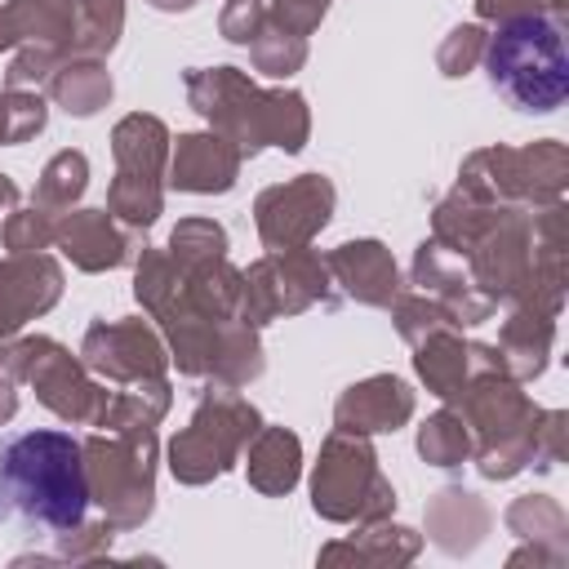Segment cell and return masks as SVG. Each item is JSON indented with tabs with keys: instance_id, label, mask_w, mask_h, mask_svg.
Listing matches in <instances>:
<instances>
[{
	"instance_id": "20",
	"label": "cell",
	"mask_w": 569,
	"mask_h": 569,
	"mask_svg": "<svg viewBox=\"0 0 569 569\" xmlns=\"http://www.w3.org/2000/svg\"><path fill=\"white\" fill-rule=\"evenodd\" d=\"M325 267H329L333 284H342V293L365 307H387L405 289L396 258L382 240H347L325 253Z\"/></svg>"
},
{
	"instance_id": "42",
	"label": "cell",
	"mask_w": 569,
	"mask_h": 569,
	"mask_svg": "<svg viewBox=\"0 0 569 569\" xmlns=\"http://www.w3.org/2000/svg\"><path fill=\"white\" fill-rule=\"evenodd\" d=\"M565 458V413L560 409H538L533 418V467L547 471Z\"/></svg>"
},
{
	"instance_id": "12",
	"label": "cell",
	"mask_w": 569,
	"mask_h": 569,
	"mask_svg": "<svg viewBox=\"0 0 569 569\" xmlns=\"http://www.w3.org/2000/svg\"><path fill=\"white\" fill-rule=\"evenodd\" d=\"M333 307V276L316 249H267L244 271L240 320L262 329L280 316H298L307 307Z\"/></svg>"
},
{
	"instance_id": "1",
	"label": "cell",
	"mask_w": 569,
	"mask_h": 569,
	"mask_svg": "<svg viewBox=\"0 0 569 569\" xmlns=\"http://www.w3.org/2000/svg\"><path fill=\"white\" fill-rule=\"evenodd\" d=\"M133 293L151 320H160L169 338V360L187 378H213L227 387H249L267 360L258 329L244 320H209L182 298V267L169 258V249H138Z\"/></svg>"
},
{
	"instance_id": "10",
	"label": "cell",
	"mask_w": 569,
	"mask_h": 569,
	"mask_svg": "<svg viewBox=\"0 0 569 569\" xmlns=\"http://www.w3.org/2000/svg\"><path fill=\"white\" fill-rule=\"evenodd\" d=\"M169 129L160 116L129 111L111 129V156H116V178L107 187V213L129 227L147 231L160 209H164V164H169Z\"/></svg>"
},
{
	"instance_id": "33",
	"label": "cell",
	"mask_w": 569,
	"mask_h": 569,
	"mask_svg": "<svg viewBox=\"0 0 569 569\" xmlns=\"http://www.w3.org/2000/svg\"><path fill=\"white\" fill-rule=\"evenodd\" d=\"M249 62H253L262 76L284 80V76L302 71V62H307V36H293V31H284V27H276V22L267 18V27L249 40Z\"/></svg>"
},
{
	"instance_id": "26",
	"label": "cell",
	"mask_w": 569,
	"mask_h": 569,
	"mask_svg": "<svg viewBox=\"0 0 569 569\" xmlns=\"http://www.w3.org/2000/svg\"><path fill=\"white\" fill-rule=\"evenodd\" d=\"M413 369H418V378L427 382L431 396L453 400V396L462 391V382L471 378V351H467V342H462V329L427 333V338L413 347Z\"/></svg>"
},
{
	"instance_id": "47",
	"label": "cell",
	"mask_w": 569,
	"mask_h": 569,
	"mask_svg": "<svg viewBox=\"0 0 569 569\" xmlns=\"http://www.w3.org/2000/svg\"><path fill=\"white\" fill-rule=\"evenodd\" d=\"M13 44H18V36H13V22H9V9L0 4V53L13 49Z\"/></svg>"
},
{
	"instance_id": "25",
	"label": "cell",
	"mask_w": 569,
	"mask_h": 569,
	"mask_svg": "<svg viewBox=\"0 0 569 569\" xmlns=\"http://www.w3.org/2000/svg\"><path fill=\"white\" fill-rule=\"evenodd\" d=\"M44 93H49L67 116L89 120V116H98V111L111 102L116 84H111V71H107V62H102V58L67 53V58L58 62V71H53V80H49V89H44Z\"/></svg>"
},
{
	"instance_id": "31",
	"label": "cell",
	"mask_w": 569,
	"mask_h": 569,
	"mask_svg": "<svg viewBox=\"0 0 569 569\" xmlns=\"http://www.w3.org/2000/svg\"><path fill=\"white\" fill-rule=\"evenodd\" d=\"M124 31V0H76V36L71 53L107 58Z\"/></svg>"
},
{
	"instance_id": "6",
	"label": "cell",
	"mask_w": 569,
	"mask_h": 569,
	"mask_svg": "<svg viewBox=\"0 0 569 569\" xmlns=\"http://www.w3.org/2000/svg\"><path fill=\"white\" fill-rule=\"evenodd\" d=\"M89 502L116 529H142L156 511V427L138 431H98L80 440Z\"/></svg>"
},
{
	"instance_id": "45",
	"label": "cell",
	"mask_w": 569,
	"mask_h": 569,
	"mask_svg": "<svg viewBox=\"0 0 569 569\" xmlns=\"http://www.w3.org/2000/svg\"><path fill=\"white\" fill-rule=\"evenodd\" d=\"M13 413H18V387H13V378L4 373V378H0V427H4Z\"/></svg>"
},
{
	"instance_id": "29",
	"label": "cell",
	"mask_w": 569,
	"mask_h": 569,
	"mask_svg": "<svg viewBox=\"0 0 569 569\" xmlns=\"http://www.w3.org/2000/svg\"><path fill=\"white\" fill-rule=\"evenodd\" d=\"M173 405V387L169 378H142V382H124V391H111L107 409H102V431H138V427H156Z\"/></svg>"
},
{
	"instance_id": "40",
	"label": "cell",
	"mask_w": 569,
	"mask_h": 569,
	"mask_svg": "<svg viewBox=\"0 0 569 569\" xmlns=\"http://www.w3.org/2000/svg\"><path fill=\"white\" fill-rule=\"evenodd\" d=\"M485 40H489V31H485L480 22H462V27H453V31L445 36V44L436 49V67H440V76H449V80L467 76V71L485 58Z\"/></svg>"
},
{
	"instance_id": "28",
	"label": "cell",
	"mask_w": 569,
	"mask_h": 569,
	"mask_svg": "<svg viewBox=\"0 0 569 569\" xmlns=\"http://www.w3.org/2000/svg\"><path fill=\"white\" fill-rule=\"evenodd\" d=\"M18 44H49L71 53L76 36V0H4Z\"/></svg>"
},
{
	"instance_id": "15",
	"label": "cell",
	"mask_w": 569,
	"mask_h": 569,
	"mask_svg": "<svg viewBox=\"0 0 569 569\" xmlns=\"http://www.w3.org/2000/svg\"><path fill=\"white\" fill-rule=\"evenodd\" d=\"M53 244L62 249V258H71V267L80 271H116L124 267L147 240L142 231L120 227L107 209H67L53 222Z\"/></svg>"
},
{
	"instance_id": "5",
	"label": "cell",
	"mask_w": 569,
	"mask_h": 569,
	"mask_svg": "<svg viewBox=\"0 0 569 569\" xmlns=\"http://www.w3.org/2000/svg\"><path fill=\"white\" fill-rule=\"evenodd\" d=\"M458 413L471 431V453L485 480H511L533 467V418L538 405L520 391V382L502 369H471L462 391L453 396Z\"/></svg>"
},
{
	"instance_id": "30",
	"label": "cell",
	"mask_w": 569,
	"mask_h": 569,
	"mask_svg": "<svg viewBox=\"0 0 569 569\" xmlns=\"http://www.w3.org/2000/svg\"><path fill=\"white\" fill-rule=\"evenodd\" d=\"M84 187H89V160H84V151H58L44 169H40V178H36V191H31V204L36 209H44V213H67L80 196H84Z\"/></svg>"
},
{
	"instance_id": "32",
	"label": "cell",
	"mask_w": 569,
	"mask_h": 569,
	"mask_svg": "<svg viewBox=\"0 0 569 569\" xmlns=\"http://www.w3.org/2000/svg\"><path fill=\"white\" fill-rule=\"evenodd\" d=\"M418 453L431 467H462L471 458V431L458 409H440L418 427Z\"/></svg>"
},
{
	"instance_id": "43",
	"label": "cell",
	"mask_w": 569,
	"mask_h": 569,
	"mask_svg": "<svg viewBox=\"0 0 569 569\" xmlns=\"http://www.w3.org/2000/svg\"><path fill=\"white\" fill-rule=\"evenodd\" d=\"M329 13V0H271L267 4V18L293 36H311Z\"/></svg>"
},
{
	"instance_id": "35",
	"label": "cell",
	"mask_w": 569,
	"mask_h": 569,
	"mask_svg": "<svg viewBox=\"0 0 569 569\" xmlns=\"http://www.w3.org/2000/svg\"><path fill=\"white\" fill-rule=\"evenodd\" d=\"M387 311H391V320H396V333L409 342V347H418L427 333H440V329H458L453 325V316L436 302V298H427L422 289L418 293H396L391 302H387Z\"/></svg>"
},
{
	"instance_id": "4",
	"label": "cell",
	"mask_w": 569,
	"mask_h": 569,
	"mask_svg": "<svg viewBox=\"0 0 569 569\" xmlns=\"http://www.w3.org/2000/svg\"><path fill=\"white\" fill-rule=\"evenodd\" d=\"M493 89L520 111H556L569 98V53L565 31L547 13L507 18L485 40V58Z\"/></svg>"
},
{
	"instance_id": "9",
	"label": "cell",
	"mask_w": 569,
	"mask_h": 569,
	"mask_svg": "<svg viewBox=\"0 0 569 569\" xmlns=\"http://www.w3.org/2000/svg\"><path fill=\"white\" fill-rule=\"evenodd\" d=\"M311 507L333 525H369L396 511V489L378 467L369 436L333 427L311 471Z\"/></svg>"
},
{
	"instance_id": "46",
	"label": "cell",
	"mask_w": 569,
	"mask_h": 569,
	"mask_svg": "<svg viewBox=\"0 0 569 569\" xmlns=\"http://www.w3.org/2000/svg\"><path fill=\"white\" fill-rule=\"evenodd\" d=\"M18 209V182L9 178V173H0V227H4V218Z\"/></svg>"
},
{
	"instance_id": "14",
	"label": "cell",
	"mask_w": 569,
	"mask_h": 569,
	"mask_svg": "<svg viewBox=\"0 0 569 569\" xmlns=\"http://www.w3.org/2000/svg\"><path fill=\"white\" fill-rule=\"evenodd\" d=\"M80 360L98 378L124 387V382H142V378H164L169 347L147 320H133V316L129 320H93L84 329Z\"/></svg>"
},
{
	"instance_id": "21",
	"label": "cell",
	"mask_w": 569,
	"mask_h": 569,
	"mask_svg": "<svg viewBox=\"0 0 569 569\" xmlns=\"http://www.w3.org/2000/svg\"><path fill=\"white\" fill-rule=\"evenodd\" d=\"M493 525V511L485 507V498L467 493V489H440L427 502V538L445 551V556H471L485 533Z\"/></svg>"
},
{
	"instance_id": "44",
	"label": "cell",
	"mask_w": 569,
	"mask_h": 569,
	"mask_svg": "<svg viewBox=\"0 0 569 569\" xmlns=\"http://www.w3.org/2000/svg\"><path fill=\"white\" fill-rule=\"evenodd\" d=\"M542 0H476V13L485 22H507V18H525V13H542Z\"/></svg>"
},
{
	"instance_id": "38",
	"label": "cell",
	"mask_w": 569,
	"mask_h": 569,
	"mask_svg": "<svg viewBox=\"0 0 569 569\" xmlns=\"http://www.w3.org/2000/svg\"><path fill=\"white\" fill-rule=\"evenodd\" d=\"M53 213H44V209H13L9 218H4V227H0V244L9 249V253H44V249H53Z\"/></svg>"
},
{
	"instance_id": "7",
	"label": "cell",
	"mask_w": 569,
	"mask_h": 569,
	"mask_svg": "<svg viewBox=\"0 0 569 569\" xmlns=\"http://www.w3.org/2000/svg\"><path fill=\"white\" fill-rule=\"evenodd\" d=\"M262 427V413L240 396V387L209 382L196 400L191 422L169 440V471L178 485H209L227 476L253 431Z\"/></svg>"
},
{
	"instance_id": "3",
	"label": "cell",
	"mask_w": 569,
	"mask_h": 569,
	"mask_svg": "<svg viewBox=\"0 0 569 569\" xmlns=\"http://www.w3.org/2000/svg\"><path fill=\"white\" fill-rule=\"evenodd\" d=\"M187 102L240 156H258L262 147H280L293 156L311 133V111L298 89H262L240 67H191Z\"/></svg>"
},
{
	"instance_id": "41",
	"label": "cell",
	"mask_w": 569,
	"mask_h": 569,
	"mask_svg": "<svg viewBox=\"0 0 569 569\" xmlns=\"http://www.w3.org/2000/svg\"><path fill=\"white\" fill-rule=\"evenodd\" d=\"M262 27H267V4H262V0H227L222 13H218L222 40H231V44H240V49H249V40H253Z\"/></svg>"
},
{
	"instance_id": "49",
	"label": "cell",
	"mask_w": 569,
	"mask_h": 569,
	"mask_svg": "<svg viewBox=\"0 0 569 569\" xmlns=\"http://www.w3.org/2000/svg\"><path fill=\"white\" fill-rule=\"evenodd\" d=\"M542 4H547L551 13H565V0H542Z\"/></svg>"
},
{
	"instance_id": "37",
	"label": "cell",
	"mask_w": 569,
	"mask_h": 569,
	"mask_svg": "<svg viewBox=\"0 0 569 569\" xmlns=\"http://www.w3.org/2000/svg\"><path fill=\"white\" fill-rule=\"evenodd\" d=\"M111 538H116V525H111L107 516L80 520L76 529L58 533L53 560H58V565H93V560H107V556H111Z\"/></svg>"
},
{
	"instance_id": "8",
	"label": "cell",
	"mask_w": 569,
	"mask_h": 569,
	"mask_svg": "<svg viewBox=\"0 0 569 569\" xmlns=\"http://www.w3.org/2000/svg\"><path fill=\"white\" fill-rule=\"evenodd\" d=\"M569 187V151L556 138L529 142V147H480L458 169V191L489 200V204H516V209H542L556 204Z\"/></svg>"
},
{
	"instance_id": "18",
	"label": "cell",
	"mask_w": 569,
	"mask_h": 569,
	"mask_svg": "<svg viewBox=\"0 0 569 569\" xmlns=\"http://www.w3.org/2000/svg\"><path fill=\"white\" fill-rule=\"evenodd\" d=\"M244 156L222 133H178L164 164V187L191 191V196H222L236 187Z\"/></svg>"
},
{
	"instance_id": "22",
	"label": "cell",
	"mask_w": 569,
	"mask_h": 569,
	"mask_svg": "<svg viewBox=\"0 0 569 569\" xmlns=\"http://www.w3.org/2000/svg\"><path fill=\"white\" fill-rule=\"evenodd\" d=\"M240 458H244L249 485L267 498H284L302 476V440L289 427H267L262 422Z\"/></svg>"
},
{
	"instance_id": "50",
	"label": "cell",
	"mask_w": 569,
	"mask_h": 569,
	"mask_svg": "<svg viewBox=\"0 0 569 569\" xmlns=\"http://www.w3.org/2000/svg\"><path fill=\"white\" fill-rule=\"evenodd\" d=\"M4 351H9V338H0V365H4Z\"/></svg>"
},
{
	"instance_id": "39",
	"label": "cell",
	"mask_w": 569,
	"mask_h": 569,
	"mask_svg": "<svg viewBox=\"0 0 569 569\" xmlns=\"http://www.w3.org/2000/svg\"><path fill=\"white\" fill-rule=\"evenodd\" d=\"M62 58L67 53L49 49V44H18V53H13L9 71H4V89H36V93H44Z\"/></svg>"
},
{
	"instance_id": "17",
	"label": "cell",
	"mask_w": 569,
	"mask_h": 569,
	"mask_svg": "<svg viewBox=\"0 0 569 569\" xmlns=\"http://www.w3.org/2000/svg\"><path fill=\"white\" fill-rule=\"evenodd\" d=\"M413 284H418L427 298H436V302L453 316L458 329H462V325H485V320L498 311V302H489V298L476 289V280H471L462 253L445 249L440 240H422V244L413 249Z\"/></svg>"
},
{
	"instance_id": "27",
	"label": "cell",
	"mask_w": 569,
	"mask_h": 569,
	"mask_svg": "<svg viewBox=\"0 0 569 569\" xmlns=\"http://www.w3.org/2000/svg\"><path fill=\"white\" fill-rule=\"evenodd\" d=\"M502 525H507L516 538H525L529 547H542V551H551V556L565 565V556H569V520H565V507H560L556 498H547V493H525V498H516V502L502 511Z\"/></svg>"
},
{
	"instance_id": "13",
	"label": "cell",
	"mask_w": 569,
	"mask_h": 569,
	"mask_svg": "<svg viewBox=\"0 0 569 569\" xmlns=\"http://www.w3.org/2000/svg\"><path fill=\"white\" fill-rule=\"evenodd\" d=\"M333 182L325 173H298L289 182H276L267 191H258L253 200V222H258V240L267 249H302L311 244L329 218H333Z\"/></svg>"
},
{
	"instance_id": "11",
	"label": "cell",
	"mask_w": 569,
	"mask_h": 569,
	"mask_svg": "<svg viewBox=\"0 0 569 569\" xmlns=\"http://www.w3.org/2000/svg\"><path fill=\"white\" fill-rule=\"evenodd\" d=\"M4 373L13 382H27L49 413H58L62 422H76V427H98L102 409L111 400V391L93 378V369L49 333H27V338L9 342Z\"/></svg>"
},
{
	"instance_id": "48",
	"label": "cell",
	"mask_w": 569,
	"mask_h": 569,
	"mask_svg": "<svg viewBox=\"0 0 569 569\" xmlns=\"http://www.w3.org/2000/svg\"><path fill=\"white\" fill-rule=\"evenodd\" d=\"M151 9H160V13H182V9H191L196 0H147Z\"/></svg>"
},
{
	"instance_id": "16",
	"label": "cell",
	"mask_w": 569,
	"mask_h": 569,
	"mask_svg": "<svg viewBox=\"0 0 569 569\" xmlns=\"http://www.w3.org/2000/svg\"><path fill=\"white\" fill-rule=\"evenodd\" d=\"M62 298V267L49 253H4L0 258V338L40 320Z\"/></svg>"
},
{
	"instance_id": "2",
	"label": "cell",
	"mask_w": 569,
	"mask_h": 569,
	"mask_svg": "<svg viewBox=\"0 0 569 569\" xmlns=\"http://www.w3.org/2000/svg\"><path fill=\"white\" fill-rule=\"evenodd\" d=\"M89 511L84 449L71 431H22L0 445V525L22 520L53 538Z\"/></svg>"
},
{
	"instance_id": "24",
	"label": "cell",
	"mask_w": 569,
	"mask_h": 569,
	"mask_svg": "<svg viewBox=\"0 0 569 569\" xmlns=\"http://www.w3.org/2000/svg\"><path fill=\"white\" fill-rule=\"evenodd\" d=\"M422 551V533L391 525V520H369L351 538L325 542L320 560L325 565H409Z\"/></svg>"
},
{
	"instance_id": "23",
	"label": "cell",
	"mask_w": 569,
	"mask_h": 569,
	"mask_svg": "<svg viewBox=\"0 0 569 569\" xmlns=\"http://www.w3.org/2000/svg\"><path fill=\"white\" fill-rule=\"evenodd\" d=\"M551 342H556V316H542V311H529V307H511V316L502 320L493 347H498L502 369L516 382H529V378H538L547 369Z\"/></svg>"
},
{
	"instance_id": "19",
	"label": "cell",
	"mask_w": 569,
	"mask_h": 569,
	"mask_svg": "<svg viewBox=\"0 0 569 569\" xmlns=\"http://www.w3.org/2000/svg\"><path fill=\"white\" fill-rule=\"evenodd\" d=\"M409 418H413V391L396 373H369L351 382L333 405V427L360 431V436L400 431Z\"/></svg>"
},
{
	"instance_id": "34",
	"label": "cell",
	"mask_w": 569,
	"mask_h": 569,
	"mask_svg": "<svg viewBox=\"0 0 569 569\" xmlns=\"http://www.w3.org/2000/svg\"><path fill=\"white\" fill-rule=\"evenodd\" d=\"M169 258L178 267H200V262H213V258H227V227L213 222V218H182L173 231H169Z\"/></svg>"
},
{
	"instance_id": "36",
	"label": "cell",
	"mask_w": 569,
	"mask_h": 569,
	"mask_svg": "<svg viewBox=\"0 0 569 569\" xmlns=\"http://www.w3.org/2000/svg\"><path fill=\"white\" fill-rule=\"evenodd\" d=\"M49 120L44 93L36 89H4L0 93V147H18L27 138H36Z\"/></svg>"
}]
</instances>
